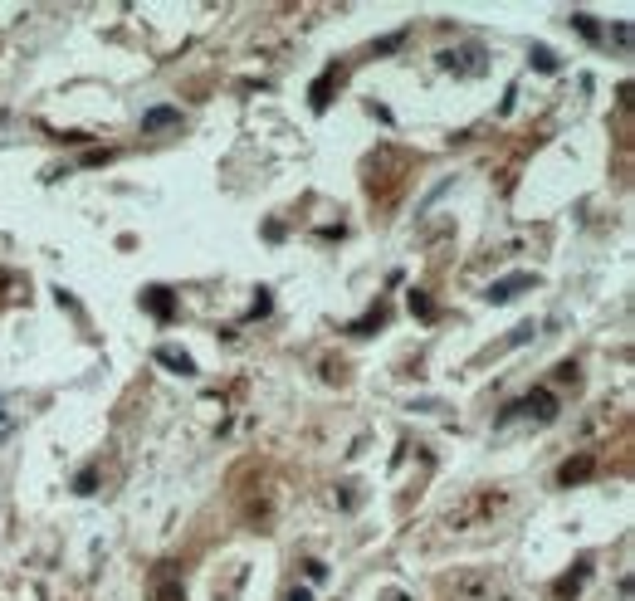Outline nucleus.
<instances>
[{"instance_id":"nucleus-2","label":"nucleus","mask_w":635,"mask_h":601,"mask_svg":"<svg viewBox=\"0 0 635 601\" xmlns=\"http://www.w3.org/2000/svg\"><path fill=\"white\" fill-rule=\"evenodd\" d=\"M538 279L533 274H508V279H499V284H489V303H508V298H518V294H528Z\"/></svg>"},{"instance_id":"nucleus-3","label":"nucleus","mask_w":635,"mask_h":601,"mask_svg":"<svg viewBox=\"0 0 635 601\" xmlns=\"http://www.w3.org/2000/svg\"><path fill=\"white\" fill-rule=\"evenodd\" d=\"M596 474V460L592 455H576V460H567L562 469H557V484H587Z\"/></svg>"},{"instance_id":"nucleus-11","label":"nucleus","mask_w":635,"mask_h":601,"mask_svg":"<svg viewBox=\"0 0 635 601\" xmlns=\"http://www.w3.org/2000/svg\"><path fill=\"white\" fill-rule=\"evenodd\" d=\"M533 64H538V74H557V54L543 49V44H533Z\"/></svg>"},{"instance_id":"nucleus-6","label":"nucleus","mask_w":635,"mask_h":601,"mask_svg":"<svg viewBox=\"0 0 635 601\" xmlns=\"http://www.w3.org/2000/svg\"><path fill=\"white\" fill-rule=\"evenodd\" d=\"M440 64H445V69L469 64L464 74H479V69H484V49H479V44H469V49H459V54H440Z\"/></svg>"},{"instance_id":"nucleus-7","label":"nucleus","mask_w":635,"mask_h":601,"mask_svg":"<svg viewBox=\"0 0 635 601\" xmlns=\"http://www.w3.org/2000/svg\"><path fill=\"white\" fill-rule=\"evenodd\" d=\"M142 303H147V313H152L156 323H171V313H176V308H171V289H147Z\"/></svg>"},{"instance_id":"nucleus-12","label":"nucleus","mask_w":635,"mask_h":601,"mask_svg":"<svg viewBox=\"0 0 635 601\" xmlns=\"http://www.w3.org/2000/svg\"><path fill=\"white\" fill-rule=\"evenodd\" d=\"M406 303H410V313H420L426 323L435 318V308H430V298H426V294H415V289H410V298H406Z\"/></svg>"},{"instance_id":"nucleus-15","label":"nucleus","mask_w":635,"mask_h":601,"mask_svg":"<svg viewBox=\"0 0 635 601\" xmlns=\"http://www.w3.org/2000/svg\"><path fill=\"white\" fill-rule=\"evenodd\" d=\"M528 338H533V323H518L513 333H508V343H528Z\"/></svg>"},{"instance_id":"nucleus-16","label":"nucleus","mask_w":635,"mask_h":601,"mask_svg":"<svg viewBox=\"0 0 635 601\" xmlns=\"http://www.w3.org/2000/svg\"><path fill=\"white\" fill-rule=\"evenodd\" d=\"M284 601H313V591H308V587H293V591H289Z\"/></svg>"},{"instance_id":"nucleus-10","label":"nucleus","mask_w":635,"mask_h":601,"mask_svg":"<svg viewBox=\"0 0 635 601\" xmlns=\"http://www.w3.org/2000/svg\"><path fill=\"white\" fill-rule=\"evenodd\" d=\"M162 357V367H171V371H181V376H196V362L186 357V352H156Z\"/></svg>"},{"instance_id":"nucleus-9","label":"nucleus","mask_w":635,"mask_h":601,"mask_svg":"<svg viewBox=\"0 0 635 601\" xmlns=\"http://www.w3.org/2000/svg\"><path fill=\"white\" fill-rule=\"evenodd\" d=\"M581 577H587V562H576V572H567V577L557 582V596H562V601L576 596V591H581Z\"/></svg>"},{"instance_id":"nucleus-5","label":"nucleus","mask_w":635,"mask_h":601,"mask_svg":"<svg viewBox=\"0 0 635 601\" xmlns=\"http://www.w3.org/2000/svg\"><path fill=\"white\" fill-rule=\"evenodd\" d=\"M176 123H181V108L162 103V108H152V113L142 118V132H167V128H176Z\"/></svg>"},{"instance_id":"nucleus-1","label":"nucleus","mask_w":635,"mask_h":601,"mask_svg":"<svg viewBox=\"0 0 635 601\" xmlns=\"http://www.w3.org/2000/svg\"><path fill=\"white\" fill-rule=\"evenodd\" d=\"M147 596L152 601H186V591H181V577H176V562H162L152 572V587H147Z\"/></svg>"},{"instance_id":"nucleus-14","label":"nucleus","mask_w":635,"mask_h":601,"mask_svg":"<svg viewBox=\"0 0 635 601\" xmlns=\"http://www.w3.org/2000/svg\"><path fill=\"white\" fill-rule=\"evenodd\" d=\"M74 489H79V494H93V489H98V474H93V469H83V474L74 479Z\"/></svg>"},{"instance_id":"nucleus-13","label":"nucleus","mask_w":635,"mask_h":601,"mask_svg":"<svg viewBox=\"0 0 635 601\" xmlns=\"http://www.w3.org/2000/svg\"><path fill=\"white\" fill-rule=\"evenodd\" d=\"M269 308H274L269 289H259V294H254V308H249V318H269Z\"/></svg>"},{"instance_id":"nucleus-8","label":"nucleus","mask_w":635,"mask_h":601,"mask_svg":"<svg viewBox=\"0 0 635 601\" xmlns=\"http://www.w3.org/2000/svg\"><path fill=\"white\" fill-rule=\"evenodd\" d=\"M333 83H337V69H328L323 79L313 83V93H308V98H313V108H318V113H323V108H328V98H333Z\"/></svg>"},{"instance_id":"nucleus-4","label":"nucleus","mask_w":635,"mask_h":601,"mask_svg":"<svg viewBox=\"0 0 635 601\" xmlns=\"http://www.w3.org/2000/svg\"><path fill=\"white\" fill-rule=\"evenodd\" d=\"M523 411H528V416H538V420H557V396H552L548 387H538V391H528Z\"/></svg>"}]
</instances>
